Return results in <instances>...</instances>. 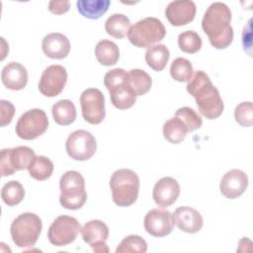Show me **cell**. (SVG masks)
I'll list each match as a JSON object with an SVG mask.
<instances>
[{
    "instance_id": "cell-9",
    "label": "cell",
    "mask_w": 253,
    "mask_h": 253,
    "mask_svg": "<svg viewBox=\"0 0 253 253\" xmlns=\"http://www.w3.org/2000/svg\"><path fill=\"white\" fill-rule=\"evenodd\" d=\"M35 156V151L28 146L2 149L0 155L2 177L13 175L19 170L28 169Z\"/></svg>"
},
{
    "instance_id": "cell-24",
    "label": "cell",
    "mask_w": 253,
    "mask_h": 253,
    "mask_svg": "<svg viewBox=\"0 0 253 253\" xmlns=\"http://www.w3.org/2000/svg\"><path fill=\"white\" fill-rule=\"evenodd\" d=\"M110 5V0H78L76 2L78 12L83 17L91 20H97L103 16Z\"/></svg>"
},
{
    "instance_id": "cell-11",
    "label": "cell",
    "mask_w": 253,
    "mask_h": 253,
    "mask_svg": "<svg viewBox=\"0 0 253 253\" xmlns=\"http://www.w3.org/2000/svg\"><path fill=\"white\" fill-rule=\"evenodd\" d=\"M65 148L70 158L77 161H85L95 154L97 142L91 132L85 129H77L68 135Z\"/></svg>"
},
{
    "instance_id": "cell-22",
    "label": "cell",
    "mask_w": 253,
    "mask_h": 253,
    "mask_svg": "<svg viewBox=\"0 0 253 253\" xmlns=\"http://www.w3.org/2000/svg\"><path fill=\"white\" fill-rule=\"evenodd\" d=\"M169 57V49L163 43L151 45L145 51V61L155 71H162L166 67Z\"/></svg>"
},
{
    "instance_id": "cell-33",
    "label": "cell",
    "mask_w": 253,
    "mask_h": 253,
    "mask_svg": "<svg viewBox=\"0 0 253 253\" xmlns=\"http://www.w3.org/2000/svg\"><path fill=\"white\" fill-rule=\"evenodd\" d=\"M147 251L146 241L139 235L130 234L125 237L119 246L116 249V253H127V252H136V253H145Z\"/></svg>"
},
{
    "instance_id": "cell-14",
    "label": "cell",
    "mask_w": 253,
    "mask_h": 253,
    "mask_svg": "<svg viewBox=\"0 0 253 253\" xmlns=\"http://www.w3.org/2000/svg\"><path fill=\"white\" fill-rule=\"evenodd\" d=\"M83 240L88 243L94 252H109L106 240L109 237L108 225L99 219L87 221L80 229Z\"/></svg>"
},
{
    "instance_id": "cell-35",
    "label": "cell",
    "mask_w": 253,
    "mask_h": 253,
    "mask_svg": "<svg viewBox=\"0 0 253 253\" xmlns=\"http://www.w3.org/2000/svg\"><path fill=\"white\" fill-rule=\"evenodd\" d=\"M235 121L241 126H251L253 125V111L251 102H242L234 110Z\"/></svg>"
},
{
    "instance_id": "cell-3",
    "label": "cell",
    "mask_w": 253,
    "mask_h": 253,
    "mask_svg": "<svg viewBox=\"0 0 253 253\" xmlns=\"http://www.w3.org/2000/svg\"><path fill=\"white\" fill-rule=\"evenodd\" d=\"M114 203L119 207H129L135 203L139 192V178L131 169L115 171L110 179Z\"/></svg>"
},
{
    "instance_id": "cell-25",
    "label": "cell",
    "mask_w": 253,
    "mask_h": 253,
    "mask_svg": "<svg viewBox=\"0 0 253 253\" xmlns=\"http://www.w3.org/2000/svg\"><path fill=\"white\" fill-rule=\"evenodd\" d=\"M53 120L60 126L71 125L76 120V108L74 104L68 100L57 101L51 109Z\"/></svg>"
},
{
    "instance_id": "cell-19",
    "label": "cell",
    "mask_w": 253,
    "mask_h": 253,
    "mask_svg": "<svg viewBox=\"0 0 253 253\" xmlns=\"http://www.w3.org/2000/svg\"><path fill=\"white\" fill-rule=\"evenodd\" d=\"M173 223L182 231L188 233L199 232L204 224L202 214L190 207H179L172 214Z\"/></svg>"
},
{
    "instance_id": "cell-21",
    "label": "cell",
    "mask_w": 253,
    "mask_h": 253,
    "mask_svg": "<svg viewBox=\"0 0 253 253\" xmlns=\"http://www.w3.org/2000/svg\"><path fill=\"white\" fill-rule=\"evenodd\" d=\"M1 80L4 86L10 90H22L28 83V71L21 63L11 61L3 67Z\"/></svg>"
},
{
    "instance_id": "cell-20",
    "label": "cell",
    "mask_w": 253,
    "mask_h": 253,
    "mask_svg": "<svg viewBox=\"0 0 253 253\" xmlns=\"http://www.w3.org/2000/svg\"><path fill=\"white\" fill-rule=\"evenodd\" d=\"M43 53L52 59H63L70 51L69 40L60 33L47 34L42 42Z\"/></svg>"
},
{
    "instance_id": "cell-13",
    "label": "cell",
    "mask_w": 253,
    "mask_h": 253,
    "mask_svg": "<svg viewBox=\"0 0 253 253\" xmlns=\"http://www.w3.org/2000/svg\"><path fill=\"white\" fill-rule=\"evenodd\" d=\"M67 82V71L59 64L47 66L40 79L39 90L45 97H55L59 95Z\"/></svg>"
},
{
    "instance_id": "cell-8",
    "label": "cell",
    "mask_w": 253,
    "mask_h": 253,
    "mask_svg": "<svg viewBox=\"0 0 253 253\" xmlns=\"http://www.w3.org/2000/svg\"><path fill=\"white\" fill-rule=\"evenodd\" d=\"M48 126V119L42 109H31L25 112L16 124V134L26 140H32L42 135Z\"/></svg>"
},
{
    "instance_id": "cell-34",
    "label": "cell",
    "mask_w": 253,
    "mask_h": 253,
    "mask_svg": "<svg viewBox=\"0 0 253 253\" xmlns=\"http://www.w3.org/2000/svg\"><path fill=\"white\" fill-rule=\"evenodd\" d=\"M175 117L179 118L187 127L188 132L194 131L200 128L203 125V121L200 115L190 107H182L175 113Z\"/></svg>"
},
{
    "instance_id": "cell-4",
    "label": "cell",
    "mask_w": 253,
    "mask_h": 253,
    "mask_svg": "<svg viewBox=\"0 0 253 253\" xmlns=\"http://www.w3.org/2000/svg\"><path fill=\"white\" fill-rule=\"evenodd\" d=\"M104 84L110 93L112 104L120 110L131 108L136 101V94L127 81V72L115 68L104 76Z\"/></svg>"
},
{
    "instance_id": "cell-16",
    "label": "cell",
    "mask_w": 253,
    "mask_h": 253,
    "mask_svg": "<svg viewBox=\"0 0 253 253\" xmlns=\"http://www.w3.org/2000/svg\"><path fill=\"white\" fill-rule=\"evenodd\" d=\"M197 7L191 0L171 1L165 10L167 20L172 26L181 27L189 24L195 19Z\"/></svg>"
},
{
    "instance_id": "cell-5",
    "label": "cell",
    "mask_w": 253,
    "mask_h": 253,
    "mask_svg": "<svg viewBox=\"0 0 253 253\" xmlns=\"http://www.w3.org/2000/svg\"><path fill=\"white\" fill-rule=\"evenodd\" d=\"M60 205L67 210L81 209L86 200L87 193L85 190L84 177L75 170L66 171L59 180Z\"/></svg>"
},
{
    "instance_id": "cell-37",
    "label": "cell",
    "mask_w": 253,
    "mask_h": 253,
    "mask_svg": "<svg viewBox=\"0 0 253 253\" xmlns=\"http://www.w3.org/2000/svg\"><path fill=\"white\" fill-rule=\"evenodd\" d=\"M70 8V2L67 0L63 1H50L48 3V10L53 14H64Z\"/></svg>"
},
{
    "instance_id": "cell-26",
    "label": "cell",
    "mask_w": 253,
    "mask_h": 253,
    "mask_svg": "<svg viewBox=\"0 0 253 253\" xmlns=\"http://www.w3.org/2000/svg\"><path fill=\"white\" fill-rule=\"evenodd\" d=\"M163 136L170 143L177 144L182 142L188 132L184 123L177 117H173L166 121L162 128Z\"/></svg>"
},
{
    "instance_id": "cell-1",
    "label": "cell",
    "mask_w": 253,
    "mask_h": 253,
    "mask_svg": "<svg viewBox=\"0 0 253 253\" xmlns=\"http://www.w3.org/2000/svg\"><path fill=\"white\" fill-rule=\"evenodd\" d=\"M230 21L231 11L222 2L211 4L205 12L202 20V28L214 48L224 49L231 44L233 29L230 26Z\"/></svg>"
},
{
    "instance_id": "cell-12",
    "label": "cell",
    "mask_w": 253,
    "mask_h": 253,
    "mask_svg": "<svg viewBox=\"0 0 253 253\" xmlns=\"http://www.w3.org/2000/svg\"><path fill=\"white\" fill-rule=\"evenodd\" d=\"M83 119L91 125H99L106 116L105 97L97 88L85 89L80 95Z\"/></svg>"
},
{
    "instance_id": "cell-29",
    "label": "cell",
    "mask_w": 253,
    "mask_h": 253,
    "mask_svg": "<svg viewBox=\"0 0 253 253\" xmlns=\"http://www.w3.org/2000/svg\"><path fill=\"white\" fill-rule=\"evenodd\" d=\"M28 170L32 178L38 181H43L52 175L53 163L49 158L45 156L36 155Z\"/></svg>"
},
{
    "instance_id": "cell-30",
    "label": "cell",
    "mask_w": 253,
    "mask_h": 253,
    "mask_svg": "<svg viewBox=\"0 0 253 253\" xmlns=\"http://www.w3.org/2000/svg\"><path fill=\"white\" fill-rule=\"evenodd\" d=\"M25 197V190L23 185L16 180L6 183L1 190L2 201L10 207L20 204Z\"/></svg>"
},
{
    "instance_id": "cell-10",
    "label": "cell",
    "mask_w": 253,
    "mask_h": 253,
    "mask_svg": "<svg viewBox=\"0 0 253 253\" xmlns=\"http://www.w3.org/2000/svg\"><path fill=\"white\" fill-rule=\"evenodd\" d=\"M81 229L79 221L70 215H59L47 231L48 241L54 246H66L73 242Z\"/></svg>"
},
{
    "instance_id": "cell-31",
    "label": "cell",
    "mask_w": 253,
    "mask_h": 253,
    "mask_svg": "<svg viewBox=\"0 0 253 253\" xmlns=\"http://www.w3.org/2000/svg\"><path fill=\"white\" fill-rule=\"evenodd\" d=\"M170 75L178 82H189L194 75L193 65L187 58L177 57L171 63Z\"/></svg>"
},
{
    "instance_id": "cell-15",
    "label": "cell",
    "mask_w": 253,
    "mask_h": 253,
    "mask_svg": "<svg viewBox=\"0 0 253 253\" xmlns=\"http://www.w3.org/2000/svg\"><path fill=\"white\" fill-rule=\"evenodd\" d=\"M144 228L154 237H163L171 233L173 229L172 214L169 211L152 209L144 216Z\"/></svg>"
},
{
    "instance_id": "cell-23",
    "label": "cell",
    "mask_w": 253,
    "mask_h": 253,
    "mask_svg": "<svg viewBox=\"0 0 253 253\" xmlns=\"http://www.w3.org/2000/svg\"><path fill=\"white\" fill-rule=\"evenodd\" d=\"M95 55L99 63L105 66L115 65L120 58L118 45L110 40L100 41L95 47Z\"/></svg>"
},
{
    "instance_id": "cell-28",
    "label": "cell",
    "mask_w": 253,
    "mask_h": 253,
    "mask_svg": "<svg viewBox=\"0 0 253 253\" xmlns=\"http://www.w3.org/2000/svg\"><path fill=\"white\" fill-rule=\"evenodd\" d=\"M127 81L136 96H142L146 94L152 85V79L150 75L142 69H131L127 71Z\"/></svg>"
},
{
    "instance_id": "cell-27",
    "label": "cell",
    "mask_w": 253,
    "mask_h": 253,
    "mask_svg": "<svg viewBox=\"0 0 253 253\" xmlns=\"http://www.w3.org/2000/svg\"><path fill=\"white\" fill-rule=\"evenodd\" d=\"M129 28L130 21L124 14H113L105 22L106 32L116 39H124L128 33Z\"/></svg>"
},
{
    "instance_id": "cell-7",
    "label": "cell",
    "mask_w": 253,
    "mask_h": 253,
    "mask_svg": "<svg viewBox=\"0 0 253 253\" xmlns=\"http://www.w3.org/2000/svg\"><path fill=\"white\" fill-rule=\"evenodd\" d=\"M165 35L166 29L159 19L146 17L129 28L127 39L131 44L137 47H149L162 41Z\"/></svg>"
},
{
    "instance_id": "cell-17",
    "label": "cell",
    "mask_w": 253,
    "mask_h": 253,
    "mask_svg": "<svg viewBox=\"0 0 253 253\" xmlns=\"http://www.w3.org/2000/svg\"><path fill=\"white\" fill-rule=\"evenodd\" d=\"M248 186V177L246 173L239 169L227 171L221 178L219 190L227 199H236L240 197Z\"/></svg>"
},
{
    "instance_id": "cell-36",
    "label": "cell",
    "mask_w": 253,
    "mask_h": 253,
    "mask_svg": "<svg viewBox=\"0 0 253 253\" xmlns=\"http://www.w3.org/2000/svg\"><path fill=\"white\" fill-rule=\"evenodd\" d=\"M0 126H5L11 123L15 114V107L7 100H0Z\"/></svg>"
},
{
    "instance_id": "cell-18",
    "label": "cell",
    "mask_w": 253,
    "mask_h": 253,
    "mask_svg": "<svg viewBox=\"0 0 253 253\" xmlns=\"http://www.w3.org/2000/svg\"><path fill=\"white\" fill-rule=\"evenodd\" d=\"M180 195V185L173 177H163L158 180L152 191V197L157 206L161 208L173 205Z\"/></svg>"
},
{
    "instance_id": "cell-32",
    "label": "cell",
    "mask_w": 253,
    "mask_h": 253,
    "mask_svg": "<svg viewBox=\"0 0 253 253\" xmlns=\"http://www.w3.org/2000/svg\"><path fill=\"white\" fill-rule=\"evenodd\" d=\"M178 44L182 51L193 54L201 49L203 42L200 35L195 31H185L179 35Z\"/></svg>"
},
{
    "instance_id": "cell-2",
    "label": "cell",
    "mask_w": 253,
    "mask_h": 253,
    "mask_svg": "<svg viewBox=\"0 0 253 253\" xmlns=\"http://www.w3.org/2000/svg\"><path fill=\"white\" fill-rule=\"evenodd\" d=\"M188 93L196 100L200 113L209 120L218 118L223 112V101L211 78L202 70L196 71L186 86Z\"/></svg>"
},
{
    "instance_id": "cell-6",
    "label": "cell",
    "mask_w": 253,
    "mask_h": 253,
    "mask_svg": "<svg viewBox=\"0 0 253 253\" xmlns=\"http://www.w3.org/2000/svg\"><path fill=\"white\" fill-rule=\"evenodd\" d=\"M42 223L39 215L33 212H24L18 215L10 226L13 242L20 248L33 247L42 232Z\"/></svg>"
}]
</instances>
